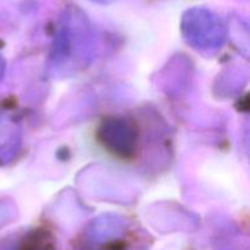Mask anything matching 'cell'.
<instances>
[{
	"instance_id": "6da1fadb",
	"label": "cell",
	"mask_w": 250,
	"mask_h": 250,
	"mask_svg": "<svg viewBox=\"0 0 250 250\" xmlns=\"http://www.w3.org/2000/svg\"><path fill=\"white\" fill-rule=\"evenodd\" d=\"M93 50V36L87 19L78 10L66 11L54 42L51 67H65L67 62L84 65Z\"/></svg>"
},
{
	"instance_id": "7a4b0ae2",
	"label": "cell",
	"mask_w": 250,
	"mask_h": 250,
	"mask_svg": "<svg viewBox=\"0 0 250 250\" xmlns=\"http://www.w3.org/2000/svg\"><path fill=\"white\" fill-rule=\"evenodd\" d=\"M95 138L107 154L119 160L129 161L139 150L141 131L132 117L107 115L98 125Z\"/></svg>"
},
{
	"instance_id": "3957f363",
	"label": "cell",
	"mask_w": 250,
	"mask_h": 250,
	"mask_svg": "<svg viewBox=\"0 0 250 250\" xmlns=\"http://www.w3.org/2000/svg\"><path fill=\"white\" fill-rule=\"evenodd\" d=\"M181 32L185 41L200 51H215L227 39V28L221 17L205 7H192L183 14Z\"/></svg>"
},
{
	"instance_id": "277c9868",
	"label": "cell",
	"mask_w": 250,
	"mask_h": 250,
	"mask_svg": "<svg viewBox=\"0 0 250 250\" xmlns=\"http://www.w3.org/2000/svg\"><path fill=\"white\" fill-rule=\"evenodd\" d=\"M22 143L20 125L6 115H0V166L11 163Z\"/></svg>"
},
{
	"instance_id": "5b68a950",
	"label": "cell",
	"mask_w": 250,
	"mask_h": 250,
	"mask_svg": "<svg viewBox=\"0 0 250 250\" xmlns=\"http://www.w3.org/2000/svg\"><path fill=\"white\" fill-rule=\"evenodd\" d=\"M4 72H5V60L4 58L0 55V80H1V77L4 76Z\"/></svg>"
},
{
	"instance_id": "8992f818",
	"label": "cell",
	"mask_w": 250,
	"mask_h": 250,
	"mask_svg": "<svg viewBox=\"0 0 250 250\" xmlns=\"http://www.w3.org/2000/svg\"><path fill=\"white\" fill-rule=\"evenodd\" d=\"M92 1L97 2V4H102V5H107V4H111V2L116 1V0H92Z\"/></svg>"
}]
</instances>
